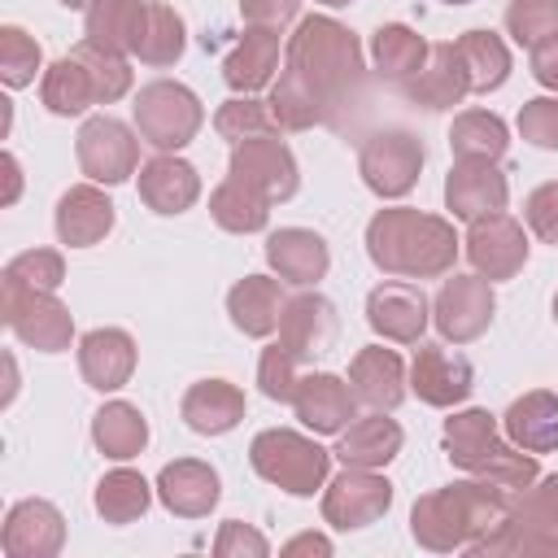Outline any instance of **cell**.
<instances>
[{
  "label": "cell",
  "instance_id": "cell-1",
  "mask_svg": "<svg viewBox=\"0 0 558 558\" xmlns=\"http://www.w3.org/2000/svg\"><path fill=\"white\" fill-rule=\"evenodd\" d=\"M362 39L327 13H310L283 44V70L270 83L266 109L279 131L340 126L344 113L362 105Z\"/></svg>",
  "mask_w": 558,
  "mask_h": 558
},
{
  "label": "cell",
  "instance_id": "cell-2",
  "mask_svg": "<svg viewBox=\"0 0 558 558\" xmlns=\"http://www.w3.org/2000/svg\"><path fill=\"white\" fill-rule=\"evenodd\" d=\"M510 510H514L510 488L471 475V480L423 493L410 506V536L432 554L471 549L484 536H493L510 519Z\"/></svg>",
  "mask_w": 558,
  "mask_h": 558
},
{
  "label": "cell",
  "instance_id": "cell-3",
  "mask_svg": "<svg viewBox=\"0 0 558 558\" xmlns=\"http://www.w3.org/2000/svg\"><path fill=\"white\" fill-rule=\"evenodd\" d=\"M453 222L410 205L379 209L366 222V257L392 279H440L458 262Z\"/></svg>",
  "mask_w": 558,
  "mask_h": 558
},
{
  "label": "cell",
  "instance_id": "cell-4",
  "mask_svg": "<svg viewBox=\"0 0 558 558\" xmlns=\"http://www.w3.org/2000/svg\"><path fill=\"white\" fill-rule=\"evenodd\" d=\"M440 445H445V458L458 471H466L475 480H493L510 493H523L527 484L541 480L536 453L506 440V432H497V414H488L480 405L449 414L445 427H440Z\"/></svg>",
  "mask_w": 558,
  "mask_h": 558
},
{
  "label": "cell",
  "instance_id": "cell-5",
  "mask_svg": "<svg viewBox=\"0 0 558 558\" xmlns=\"http://www.w3.org/2000/svg\"><path fill=\"white\" fill-rule=\"evenodd\" d=\"M131 92V65L122 52L96 48V44H78L70 48L61 61H52L39 78V100L48 113L57 118H78L92 105H113Z\"/></svg>",
  "mask_w": 558,
  "mask_h": 558
},
{
  "label": "cell",
  "instance_id": "cell-6",
  "mask_svg": "<svg viewBox=\"0 0 558 558\" xmlns=\"http://www.w3.org/2000/svg\"><path fill=\"white\" fill-rule=\"evenodd\" d=\"M248 462L266 484L283 488L288 497H314L318 488H327L331 449H323L314 436H301L292 427H266L253 436Z\"/></svg>",
  "mask_w": 558,
  "mask_h": 558
},
{
  "label": "cell",
  "instance_id": "cell-7",
  "mask_svg": "<svg viewBox=\"0 0 558 558\" xmlns=\"http://www.w3.org/2000/svg\"><path fill=\"white\" fill-rule=\"evenodd\" d=\"M131 118H135V131L144 144H153L157 153H179L196 140L205 109L192 87H183L174 78H153L135 92Z\"/></svg>",
  "mask_w": 558,
  "mask_h": 558
},
{
  "label": "cell",
  "instance_id": "cell-8",
  "mask_svg": "<svg viewBox=\"0 0 558 558\" xmlns=\"http://www.w3.org/2000/svg\"><path fill=\"white\" fill-rule=\"evenodd\" d=\"M0 318L35 353H65L74 344V314L57 292L0 279Z\"/></svg>",
  "mask_w": 558,
  "mask_h": 558
},
{
  "label": "cell",
  "instance_id": "cell-9",
  "mask_svg": "<svg viewBox=\"0 0 558 558\" xmlns=\"http://www.w3.org/2000/svg\"><path fill=\"white\" fill-rule=\"evenodd\" d=\"M423 140L414 131H401V126H384L375 135L362 140V153H357V174L362 183L384 196V201H401L405 192H414L418 174H423Z\"/></svg>",
  "mask_w": 558,
  "mask_h": 558
},
{
  "label": "cell",
  "instance_id": "cell-10",
  "mask_svg": "<svg viewBox=\"0 0 558 558\" xmlns=\"http://www.w3.org/2000/svg\"><path fill=\"white\" fill-rule=\"evenodd\" d=\"M74 153H78V170L92 183L113 187L140 170V131H131L126 122H118L109 113H96L78 126Z\"/></svg>",
  "mask_w": 558,
  "mask_h": 558
},
{
  "label": "cell",
  "instance_id": "cell-11",
  "mask_svg": "<svg viewBox=\"0 0 558 558\" xmlns=\"http://www.w3.org/2000/svg\"><path fill=\"white\" fill-rule=\"evenodd\" d=\"M493 314H497V296H493V283L484 275H453L432 296V323L449 344L480 340L488 331Z\"/></svg>",
  "mask_w": 558,
  "mask_h": 558
},
{
  "label": "cell",
  "instance_id": "cell-12",
  "mask_svg": "<svg viewBox=\"0 0 558 558\" xmlns=\"http://www.w3.org/2000/svg\"><path fill=\"white\" fill-rule=\"evenodd\" d=\"M231 179L257 187L270 205L292 201L296 187H301L296 157H292V148H288L275 131H270V135H253V140L231 144Z\"/></svg>",
  "mask_w": 558,
  "mask_h": 558
},
{
  "label": "cell",
  "instance_id": "cell-13",
  "mask_svg": "<svg viewBox=\"0 0 558 558\" xmlns=\"http://www.w3.org/2000/svg\"><path fill=\"white\" fill-rule=\"evenodd\" d=\"M388 506H392V484L379 471L344 466L323 493V523H331L336 532H357L379 523Z\"/></svg>",
  "mask_w": 558,
  "mask_h": 558
},
{
  "label": "cell",
  "instance_id": "cell-14",
  "mask_svg": "<svg viewBox=\"0 0 558 558\" xmlns=\"http://www.w3.org/2000/svg\"><path fill=\"white\" fill-rule=\"evenodd\" d=\"M466 262L475 275H484L488 283H501V279H514L523 266H527V231L523 222H514L506 209L501 214H484L466 227Z\"/></svg>",
  "mask_w": 558,
  "mask_h": 558
},
{
  "label": "cell",
  "instance_id": "cell-15",
  "mask_svg": "<svg viewBox=\"0 0 558 558\" xmlns=\"http://www.w3.org/2000/svg\"><path fill=\"white\" fill-rule=\"evenodd\" d=\"M475 388V366L466 362V353L449 349V340H432V344H418L414 349V362H410V392L423 401V405H436V410H453L471 397Z\"/></svg>",
  "mask_w": 558,
  "mask_h": 558
},
{
  "label": "cell",
  "instance_id": "cell-16",
  "mask_svg": "<svg viewBox=\"0 0 558 558\" xmlns=\"http://www.w3.org/2000/svg\"><path fill=\"white\" fill-rule=\"evenodd\" d=\"M432 318V301L410 279H384L366 292V323L392 344H418Z\"/></svg>",
  "mask_w": 558,
  "mask_h": 558
},
{
  "label": "cell",
  "instance_id": "cell-17",
  "mask_svg": "<svg viewBox=\"0 0 558 558\" xmlns=\"http://www.w3.org/2000/svg\"><path fill=\"white\" fill-rule=\"evenodd\" d=\"M510 201V183L493 157H458L445 174V209L462 222L484 214H501Z\"/></svg>",
  "mask_w": 558,
  "mask_h": 558
},
{
  "label": "cell",
  "instance_id": "cell-18",
  "mask_svg": "<svg viewBox=\"0 0 558 558\" xmlns=\"http://www.w3.org/2000/svg\"><path fill=\"white\" fill-rule=\"evenodd\" d=\"M292 410L314 436H340L357 418V392L349 379H340L331 371H310L296 379Z\"/></svg>",
  "mask_w": 558,
  "mask_h": 558
},
{
  "label": "cell",
  "instance_id": "cell-19",
  "mask_svg": "<svg viewBox=\"0 0 558 558\" xmlns=\"http://www.w3.org/2000/svg\"><path fill=\"white\" fill-rule=\"evenodd\" d=\"M0 545L9 558H57L65 545V519L44 497H22L9 506Z\"/></svg>",
  "mask_w": 558,
  "mask_h": 558
},
{
  "label": "cell",
  "instance_id": "cell-20",
  "mask_svg": "<svg viewBox=\"0 0 558 558\" xmlns=\"http://www.w3.org/2000/svg\"><path fill=\"white\" fill-rule=\"evenodd\" d=\"M118 222V209L113 201L100 192V183H74L61 192L57 201V214H52V227H57V240L65 248H92L100 244Z\"/></svg>",
  "mask_w": 558,
  "mask_h": 558
},
{
  "label": "cell",
  "instance_id": "cell-21",
  "mask_svg": "<svg viewBox=\"0 0 558 558\" xmlns=\"http://www.w3.org/2000/svg\"><path fill=\"white\" fill-rule=\"evenodd\" d=\"M401 96L427 113H440V109H453L471 96V78H466V65L458 57V44H432L427 61L418 74H410L401 83Z\"/></svg>",
  "mask_w": 558,
  "mask_h": 558
},
{
  "label": "cell",
  "instance_id": "cell-22",
  "mask_svg": "<svg viewBox=\"0 0 558 558\" xmlns=\"http://www.w3.org/2000/svg\"><path fill=\"white\" fill-rule=\"evenodd\" d=\"M78 375L96 392H118L135 375V340L122 327H92L78 340Z\"/></svg>",
  "mask_w": 558,
  "mask_h": 558
},
{
  "label": "cell",
  "instance_id": "cell-23",
  "mask_svg": "<svg viewBox=\"0 0 558 558\" xmlns=\"http://www.w3.org/2000/svg\"><path fill=\"white\" fill-rule=\"evenodd\" d=\"M157 497L179 519H205L222 497V480L201 458H174L157 475Z\"/></svg>",
  "mask_w": 558,
  "mask_h": 558
},
{
  "label": "cell",
  "instance_id": "cell-24",
  "mask_svg": "<svg viewBox=\"0 0 558 558\" xmlns=\"http://www.w3.org/2000/svg\"><path fill=\"white\" fill-rule=\"evenodd\" d=\"M336 340V305L318 292H301V296H288L283 314H279V344L296 357V362H310L318 353H327Z\"/></svg>",
  "mask_w": 558,
  "mask_h": 558
},
{
  "label": "cell",
  "instance_id": "cell-25",
  "mask_svg": "<svg viewBox=\"0 0 558 558\" xmlns=\"http://www.w3.org/2000/svg\"><path fill=\"white\" fill-rule=\"evenodd\" d=\"M196 196H201V174L179 153H157L153 161L140 166V201L153 214H161V218L187 214L196 205Z\"/></svg>",
  "mask_w": 558,
  "mask_h": 558
},
{
  "label": "cell",
  "instance_id": "cell-26",
  "mask_svg": "<svg viewBox=\"0 0 558 558\" xmlns=\"http://www.w3.org/2000/svg\"><path fill=\"white\" fill-rule=\"evenodd\" d=\"M266 262L283 283L296 288H314L327 270H331V253L327 240L310 227H279L266 235Z\"/></svg>",
  "mask_w": 558,
  "mask_h": 558
},
{
  "label": "cell",
  "instance_id": "cell-27",
  "mask_svg": "<svg viewBox=\"0 0 558 558\" xmlns=\"http://www.w3.org/2000/svg\"><path fill=\"white\" fill-rule=\"evenodd\" d=\"M275 70H279V31H270V26H248L235 39V48L222 57V83L235 96H253V92L270 87Z\"/></svg>",
  "mask_w": 558,
  "mask_h": 558
},
{
  "label": "cell",
  "instance_id": "cell-28",
  "mask_svg": "<svg viewBox=\"0 0 558 558\" xmlns=\"http://www.w3.org/2000/svg\"><path fill=\"white\" fill-rule=\"evenodd\" d=\"M401 427L397 418H388V410H375V414H357L340 436H336V458L344 466H366V471H379L388 466L397 453H401Z\"/></svg>",
  "mask_w": 558,
  "mask_h": 558
},
{
  "label": "cell",
  "instance_id": "cell-29",
  "mask_svg": "<svg viewBox=\"0 0 558 558\" xmlns=\"http://www.w3.org/2000/svg\"><path fill=\"white\" fill-rule=\"evenodd\" d=\"M349 384L357 392V401H366L371 410H397L405 401V366L392 349L384 344H366L353 353L349 362Z\"/></svg>",
  "mask_w": 558,
  "mask_h": 558
},
{
  "label": "cell",
  "instance_id": "cell-30",
  "mask_svg": "<svg viewBox=\"0 0 558 558\" xmlns=\"http://www.w3.org/2000/svg\"><path fill=\"white\" fill-rule=\"evenodd\" d=\"M183 423L196 436H222L244 418V392L231 379H196L179 401Z\"/></svg>",
  "mask_w": 558,
  "mask_h": 558
},
{
  "label": "cell",
  "instance_id": "cell-31",
  "mask_svg": "<svg viewBox=\"0 0 558 558\" xmlns=\"http://www.w3.org/2000/svg\"><path fill=\"white\" fill-rule=\"evenodd\" d=\"M283 305H288V296H283L279 279H270V275H244L227 292V314H231L235 331H244L253 340H266L270 331H279Z\"/></svg>",
  "mask_w": 558,
  "mask_h": 558
},
{
  "label": "cell",
  "instance_id": "cell-32",
  "mask_svg": "<svg viewBox=\"0 0 558 558\" xmlns=\"http://www.w3.org/2000/svg\"><path fill=\"white\" fill-rule=\"evenodd\" d=\"M501 432H506V440H514L527 453L558 449V392L532 388V392L514 397L501 414Z\"/></svg>",
  "mask_w": 558,
  "mask_h": 558
},
{
  "label": "cell",
  "instance_id": "cell-33",
  "mask_svg": "<svg viewBox=\"0 0 558 558\" xmlns=\"http://www.w3.org/2000/svg\"><path fill=\"white\" fill-rule=\"evenodd\" d=\"M144 22H148V0H96L87 9V17H83V35L96 48L135 57Z\"/></svg>",
  "mask_w": 558,
  "mask_h": 558
},
{
  "label": "cell",
  "instance_id": "cell-34",
  "mask_svg": "<svg viewBox=\"0 0 558 558\" xmlns=\"http://www.w3.org/2000/svg\"><path fill=\"white\" fill-rule=\"evenodd\" d=\"M427 52H432V44H427L414 26H405V22H384V26L371 35V61H375V74H379L384 83H397V87H401L410 74L423 70Z\"/></svg>",
  "mask_w": 558,
  "mask_h": 558
},
{
  "label": "cell",
  "instance_id": "cell-35",
  "mask_svg": "<svg viewBox=\"0 0 558 558\" xmlns=\"http://www.w3.org/2000/svg\"><path fill=\"white\" fill-rule=\"evenodd\" d=\"M92 445L113 458V462H126V458H140L144 445H148V418L140 414V405L131 401H105L96 414H92Z\"/></svg>",
  "mask_w": 558,
  "mask_h": 558
},
{
  "label": "cell",
  "instance_id": "cell-36",
  "mask_svg": "<svg viewBox=\"0 0 558 558\" xmlns=\"http://www.w3.org/2000/svg\"><path fill=\"white\" fill-rule=\"evenodd\" d=\"M453 44H458V57L466 65V78H471V92L475 96H488V92L506 87L514 61H510V48H506L501 35H493V31H466Z\"/></svg>",
  "mask_w": 558,
  "mask_h": 558
},
{
  "label": "cell",
  "instance_id": "cell-37",
  "mask_svg": "<svg viewBox=\"0 0 558 558\" xmlns=\"http://www.w3.org/2000/svg\"><path fill=\"white\" fill-rule=\"evenodd\" d=\"M209 214H214V222L222 227V231H231V235H253V231H262L266 222H270V201L257 192V187H248V183H240V179H222L214 192H209Z\"/></svg>",
  "mask_w": 558,
  "mask_h": 558
},
{
  "label": "cell",
  "instance_id": "cell-38",
  "mask_svg": "<svg viewBox=\"0 0 558 558\" xmlns=\"http://www.w3.org/2000/svg\"><path fill=\"white\" fill-rule=\"evenodd\" d=\"M96 514L105 519V523H135V519H144V510L153 506V484L140 475V471H131V466H118V471H109L100 484H96Z\"/></svg>",
  "mask_w": 558,
  "mask_h": 558
},
{
  "label": "cell",
  "instance_id": "cell-39",
  "mask_svg": "<svg viewBox=\"0 0 558 558\" xmlns=\"http://www.w3.org/2000/svg\"><path fill=\"white\" fill-rule=\"evenodd\" d=\"M183 48H187V26H183L179 9H170L161 0H148V22H144L135 57L144 65H153V70H166V65H174L183 57Z\"/></svg>",
  "mask_w": 558,
  "mask_h": 558
},
{
  "label": "cell",
  "instance_id": "cell-40",
  "mask_svg": "<svg viewBox=\"0 0 558 558\" xmlns=\"http://www.w3.org/2000/svg\"><path fill=\"white\" fill-rule=\"evenodd\" d=\"M449 148H453V157H493L497 161L510 148V131L488 109H462L449 122Z\"/></svg>",
  "mask_w": 558,
  "mask_h": 558
},
{
  "label": "cell",
  "instance_id": "cell-41",
  "mask_svg": "<svg viewBox=\"0 0 558 558\" xmlns=\"http://www.w3.org/2000/svg\"><path fill=\"white\" fill-rule=\"evenodd\" d=\"M466 554H475V558H497V554H558V532H545V527H536V523H527V519H519L510 510V519L493 536H484L480 545H471Z\"/></svg>",
  "mask_w": 558,
  "mask_h": 558
},
{
  "label": "cell",
  "instance_id": "cell-42",
  "mask_svg": "<svg viewBox=\"0 0 558 558\" xmlns=\"http://www.w3.org/2000/svg\"><path fill=\"white\" fill-rule=\"evenodd\" d=\"M501 22H506V35L519 48L532 52L536 44H545V39L558 35V0H510L506 13H501Z\"/></svg>",
  "mask_w": 558,
  "mask_h": 558
},
{
  "label": "cell",
  "instance_id": "cell-43",
  "mask_svg": "<svg viewBox=\"0 0 558 558\" xmlns=\"http://www.w3.org/2000/svg\"><path fill=\"white\" fill-rule=\"evenodd\" d=\"M44 65V48L22 26H0V78L4 87H31Z\"/></svg>",
  "mask_w": 558,
  "mask_h": 558
},
{
  "label": "cell",
  "instance_id": "cell-44",
  "mask_svg": "<svg viewBox=\"0 0 558 558\" xmlns=\"http://www.w3.org/2000/svg\"><path fill=\"white\" fill-rule=\"evenodd\" d=\"M214 131H218L222 140L240 144V140H253V135H270V131H279V126H275L266 100H257V96H231V100L218 105Z\"/></svg>",
  "mask_w": 558,
  "mask_h": 558
},
{
  "label": "cell",
  "instance_id": "cell-45",
  "mask_svg": "<svg viewBox=\"0 0 558 558\" xmlns=\"http://www.w3.org/2000/svg\"><path fill=\"white\" fill-rule=\"evenodd\" d=\"M0 279L22 283V288H39V292H57L65 283V262L57 248H26V253L4 262Z\"/></svg>",
  "mask_w": 558,
  "mask_h": 558
},
{
  "label": "cell",
  "instance_id": "cell-46",
  "mask_svg": "<svg viewBox=\"0 0 558 558\" xmlns=\"http://www.w3.org/2000/svg\"><path fill=\"white\" fill-rule=\"evenodd\" d=\"M296 357L275 340V344H266L262 349V357H257V388H262V397H270V401H288L292 405V392H296Z\"/></svg>",
  "mask_w": 558,
  "mask_h": 558
},
{
  "label": "cell",
  "instance_id": "cell-47",
  "mask_svg": "<svg viewBox=\"0 0 558 558\" xmlns=\"http://www.w3.org/2000/svg\"><path fill=\"white\" fill-rule=\"evenodd\" d=\"M514 126H519V135H523L532 148L558 153V96H536V100H523V109H519Z\"/></svg>",
  "mask_w": 558,
  "mask_h": 558
},
{
  "label": "cell",
  "instance_id": "cell-48",
  "mask_svg": "<svg viewBox=\"0 0 558 558\" xmlns=\"http://www.w3.org/2000/svg\"><path fill=\"white\" fill-rule=\"evenodd\" d=\"M514 514L536 523V527H545V532H558V471L536 480V484H527L514 497Z\"/></svg>",
  "mask_w": 558,
  "mask_h": 558
},
{
  "label": "cell",
  "instance_id": "cell-49",
  "mask_svg": "<svg viewBox=\"0 0 558 558\" xmlns=\"http://www.w3.org/2000/svg\"><path fill=\"white\" fill-rule=\"evenodd\" d=\"M523 222H527V231H532L541 244H554V248H558V179H549V183H541V187L527 192V201H523Z\"/></svg>",
  "mask_w": 558,
  "mask_h": 558
},
{
  "label": "cell",
  "instance_id": "cell-50",
  "mask_svg": "<svg viewBox=\"0 0 558 558\" xmlns=\"http://www.w3.org/2000/svg\"><path fill=\"white\" fill-rule=\"evenodd\" d=\"M214 554L218 558H266L270 554V541L257 527H248L240 519H227L218 527V536H214Z\"/></svg>",
  "mask_w": 558,
  "mask_h": 558
},
{
  "label": "cell",
  "instance_id": "cell-51",
  "mask_svg": "<svg viewBox=\"0 0 558 558\" xmlns=\"http://www.w3.org/2000/svg\"><path fill=\"white\" fill-rule=\"evenodd\" d=\"M240 13H244V22H248V26L283 31L288 22H296L301 0H240Z\"/></svg>",
  "mask_w": 558,
  "mask_h": 558
},
{
  "label": "cell",
  "instance_id": "cell-52",
  "mask_svg": "<svg viewBox=\"0 0 558 558\" xmlns=\"http://www.w3.org/2000/svg\"><path fill=\"white\" fill-rule=\"evenodd\" d=\"M527 70H532V78H536L541 87H549V92L558 96V35L545 39V44H536V48L527 52Z\"/></svg>",
  "mask_w": 558,
  "mask_h": 558
},
{
  "label": "cell",
  "instance_id": "cell-53",
  "mask_svg": "<svg viewBox=\"0 0 558 558\" xmlns=\"http://www.w3.org/2000/svg\"><path fill=\"white\" fill-rule=\"evenodd\" d=\"M283 554H288V558H296V554H331V541L318 536V532H301V536H292V541L283 545Z\"/></svg>",
  "mask_w": 558,
  "mask_h": 558
},
{
  "label": "cell",
  "instance_id": "cell-54",
  "mask_svg": "<svg viewBox=\"0 0 558 558\" xmlns=\"http://www.w3.org/2000/svg\"><path fill=\"white\" fill-rule=\"evenodd\" d=\"M4 179H9V187H4V205H13L17 192H22V166H17L13 153H4Z\"/></svg>",
  "mask_w": 558,
  "mask_h": 558
},
{
  "label": "cell",
  "instance_id": "cell-55",
  "mask_svg": "<svg viewBox=\"0 0 558 558\" xmlns=\"http://www.w3.org/2000/svg\"><path fill=\"white\" fill-rule=\"evenodd\" d=\"M57 4H65V9H83V13H87L96 0H57Z\"/></svg>",
  "mask_w": 558,
  "mask_h": 558
},
{
  "label": "cell",
  "instance_id": "cell-56",
  "mask_svg": "<svg viewBox=\"0 0 558 558\" xmlns=\"http://www.w3.org/2000/svg\"><path fill=\"white\" fill-rule=\"evenodd\" d=\"M318 4H327V9H344V4H353V0H318Z\"/></svg>",
  "mask_w": 558,
  "mask_h": 558
},
{
  "label": "cell",
  "instance_id": "cell-57",
  "mask_svg": "<svg viewBox=\"0 0 558 558\" xmlns=\"http://www.w3.org/2000/svg\"><path fill=\"white\" fill-rule=\"evenodd\" d=\"M554 323H558V292H554Z\"/></svg>",
  "mask_w": 558,
  "mask_h": 558
},
{
  "label": "cell",
  "instance_id": "cell-58",
  "mask_svg": "<svg viewBox=\"0 0 558 558\" xmlns=\"http://www.w3.org/2000/svg\"><path fill=\"white\" fill-rule=\"evenodd\" d=\"M445 4H471V0H445Z\"/></svg>",
  "mask_w": 558,
  "mask_h": 558
}]
</instances>
